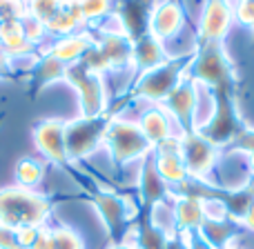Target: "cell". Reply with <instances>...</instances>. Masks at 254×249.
<instances>
[{
	"mask_svg": "<svg viewBox=\"0 0 254 249\" xmlns=\"http://www.w3.org/2000/svg\"><path fill=\"white\" fill-rule=\"evenodd\" d=\"M74 180L83 187L85 198L96 207L98 216H101L103 225H105V232L107 238H110V245H123V243L129 241V234H131V225H134L136 218V202L131 198L123 196V194H116L112 189H105L101 185H96L92 178L83 176L80 171H76L71 165L65 167Z\"/></svg>",
	"mask_w": 254,
	"mask_h": 249,
	"instance_id": "6da1fadb",
	"label": "cell"
},
{
	"mask_svg": "<svg viewBox=\"0 0 254 249\" xmlns=\"http://www.w3.org/2000/svg\"><path fill=\"white\" fill-rule=\"evenodd\" d=\"M192 62H194V49L188 53H181V56H170L158 67L136 76V78L131 80V85L127 87V92L116 100V105L112 107L110 111L116 116V111L131 100H149V102H154V105H161V102L179 87L181 80L188 76Z\"/></svg>",
	"mask_w": 254,
	"mask_h": 249,
	"instance_id": "7a4b0ae2",
	"label": "cell"
},
{
	"mask_svg": "<svg viewBox=\"0 0 254 249\" xmlns=\"http://www.w3.org/2000/svg\"><path fill=\"white\" fill-rule=\"evenodd\" d=\"M188 76L210 94H239V74L223 43H196Z\"/></svg>",
	"mask_w": 254,
	"mask_h": 249,
	"instance_id": "3957f363",
	"label": "cell"
},
{
	"mask_svg": "<svg viewBox=\"0 0 254 249\" xmlns=\"http://www.w3.org/2000/svg\"><path fill=\"white\" fill-rule=\"evenodd\" d=\"M52 214V200L34 189L7 187L0 189V225L9 229L45 227Z\"/></svg>",
	"mask_w": 254,
	"mask_h": 249,
	"instance_id": "277c9868",
	"label": "cell"
},
{
	"mask_svg": "<svg viewBox=\"0 0 254 249\" xmlns=\"http://www.w3.org/2000/svg\"><path fill=\"white\" fill-rule=\"evenodd\" d=\"M210 96L212 111L198 125V134L223 151L248 125L239 114V94H210Z\"/></svg>",
	"mask_w": 254,
	"mask_h": 249,
	"instance_id": "5b68a950",
	"label": "cell"
},
{
	"mask_svg": "<svg viewBox=\"0 0 254 249\" xmlns=\"http://www.w3.org/2000/svg\"><path fill=\"white\" fill-rule=\"evenodd\" d=\"M116 116L110 109L101 116H80L65 123V147L69 162H80L105 143L107 127Z\"/></svg>",
	"mask_w": 254,
	"mask_h": 249,
	"instance_id": "8992f818",
	"label": "cell"
},
{
	"mask_svg": "<svg viewBox=\"0 0 254 249\" xmlns=\"http://www.w3.org/2000/svg\"><path fill=\"white\" fill-rule=\"evenodd\" d=\"M112 156V162L116 165V169H123L125 165L134 160H143L149 151H152V145L145 138V134L140 131L138 123L134 120H123V118H114L107 127L105 134V143Z\"/></svg>",
	"mask_w": 254,
	"mask_h": 249,
	"instance_id": "52a82bcc",
	"label": "cell"
},
{
	"mask_svg": "<svg viewBox=\"0 0 254 249\" xmlns=\"http://www.w3.org/2000/svg\"><path fill=\"white\" fill-rule=\"evenodd\" d=\"M198 102H201V85L190 76H185L179 83V87L161 102V107L170 114L172 123L179 127V136L198 131Z\"/></svg>",
	"mask_w": 254,
	"mask_h": 249,
	"instance_id": "ba28073f",
	"label": "cell"
},
{
	"mask_svg": "<svg viewBox=\"0 0 254 249\" xmlns=\"http://www.w3.org/2000/svg\"><path fill=\"white\" fill-rule=\"evenodd\" d=\"M65 80L78 92L80 116H87V118L89 116H101L110 109L107 107V94H105L103 76L89 71L80 60L67 67Z\"/></svg>",
	"mask_w": 254,
	"mask_h": 249,
	"instance_id": "9c48e42d",
	"label": "cell"
},
{
	"mask_svg": "<svg viewBox=\"0 0 254 249\" xmlns=\"http://www.w3.org/2000/svg\"><path fill=\"white\" fill-rule=\"evenodd\" d=\"M179 138H181V153H183V162L185 169H188V178L210 183V174L216 167L219 158L223 156V151L216 145H212L207 138H203L198 131L179 136Z\"/></svg>",
	"mask_w": 254,
	"mask_h": 249,
	"instance_id": "30bf717a",
	"label": "cell"
},
{
	"mask_svg": "<svg viewBox=\"0 0 254 249\" xmlns=\"http://www.w3.org/2000/svg\"><path fill=\"white\" fill-rule=\"evenodd\" d=\"M167 200H172V189L161 178L156 162H154V153L149 151L140 160V169H138V198H136L138 211L136 214L152 216L154 209L158 205H167Z\"/></svg>",
	"mask_w": 254,
	"mask_h": 249,
	"instance_id": "8fae6325",
	"label": "cell"
},
{
	"mask_svg": "<svg viewBox=\"0 0 254 249\" xmlns=\"http://www.w3.org/2000/svg\"><path fill=\"white\" fill-rule=\"evenodd\" d=\"M234 22L232 0H205L196 25V43H223Z\"/></svg>",
	"mask_w": 254,
	"mask_h": 249,
	"instance_id": "7c38bea8",
	"label": "cell"
},
{
	"mask_svg": "<svg viewBox=\"0 0 254 249\" xmlns=\"http://www.w3.org/2000/svg\"><path fill=\"white\" fill-rule=\"evenodd\" d=\"M188 11L181 0H156L149 13V34L161 43L176 38L185 27Z\"/></svg>",
	"mask_w": 254,
	"mask_h": 249,
	"instance_id": "4fadbf2b",
	"label": "cell"
},
{
	"mask_svg": "<svg viewBox=\"0 0 254 249\" xmlns=\"http://www.w3.org/2000/svg\"><path fill=\"white\" fill-rule=\"evenodd\" d=\"M34 145L49 162L63 167L71 165L67 158V147H65V123L58 118L43 120L40 125L34 127Z\"/></svg>",
	"mask_w": 254,
	"mask_h": 249,
	"instance_id": "5bb4252c",
	"label": "cell"
},
{
	"mask_svg": "<svg viewBox=\"0 0 254 249\" xmlns=\"http://www.w3.org/2000/svg\"><path fill=\"white\" fill-rule=\"evenodd\" d=\"M156 0H114V16L131 43L149 34V13Z\"/></svg>",
	"mask_w": 254,
	"mask_h": 249,
	"instance_id": "9a60e30c",
	"label": "cell"
},
{
	"mask_svg": "<svg viewBox=\"0 0 254 249\" xmlns=\"http://www.w3.org/2000/svg\"><path fill=\"white\" fill-rule=\"evenodd\" d=\"M154 153V162H156V169L161 174V178L167 185L176 187L188 178V169H185L183 162V153H181V138L179 136H172L165 143H161L158 147L152 149Z\"/></svg>",
	"mask_w": 254,
	"mask_h": 249,
	"instance_id": "2e32d148",
	"label": "cell"
},
{
	"mask_svg": "<svg viewBox=\"0 0 254 249\" xmlns=\"http://www.w3.org/2000/svg\"><path fill=\"white\" fill-rule=\"evenodd\" d=\"M205 220V202L194 196H172V232L188 234Z\"/></svg>",
	"mask_w": 254,
	"mask_h": 249,
	"instance_id": "e0dca14e",
	"label": "cell"
},
{
	"mask_svg": "<svg viewBox=\"0 0 254 249\" xmlns=\"http://www.w3.org/2000/svg\"><path fill=\"white\" fill-rule=\"evenodd\" d=\"M94 45L105 58L107 67L112 69H127L131 67V40L127 38L123 31H103L101 38H94Z\"/></svg>",
	"mask_w": 254,
	"mask_h": 249,
	"instance_id": "ac0fdd59",
	"label": "cell"
},
{
	"mask_svg": "<svg viewBox=\"0 0 254 249\" xmlns=\"http://www.w3.org/2000/svg\"><path fill=\"white\" fill-rule=\"evenodd\" d=\"M134 45V49H131V69H134V78L140 74H145V71L154 69V67H158L161 62H165L167 58V49H165V43H161L158 38H154L152 34L143 36V38H138Z\"/></svg>",
	"mask_w": 254,
	"mask_h": 249,
	"instance_id": "d6986e66",
	"label": "cell"
},
{
	"mask_svg": "<svg viewBox=\"0 0 254 249\" xmlns=\"http://www.w3.org/2000/svg\"><path fill=\"white\" fill-rule=\"evenodd\" d=\"M198 232L214 249H232L234 241L241 236L243 227L230 216H221V218H205Z\"/></svg>",
	"mask_w": 254,
	"mask_h": 249,
	"instance_id": "ffe728a7",
	"label": "cell"
},
{
	"mask_svg": "<svg viewBox=\"0 0 254 249\" xmlns=\"http://www.w3.org/2000/svg\"><path fill=\"white\" fill-rule=\"evenodd\" d=\"M136 123H138L140 131L145 134V138L149 140L152 147H158V145L165 143V140L172 138V136H179V134H174V129H172L174 123H172L170 114H167L161 105H152L149 109H145Z\"/></svg>",
	"mask_w": 254,
	"mask_h": 249,
	"instance_id": "44dd1931",
	"label": "cell"
},
{
	"mask_svg": "<svg viewBox=\"0 0 254 249\" xmlns=\"http://www.w3.org/2000/svg\"><path fill=\"white\" fill-rule=\"evenodd\" d=\"M92 45H94V38L89 34H71V36H65V38H58L54 43V47L49 49V56H54L63 65L69 67L74 62H78Z\"/></svg>",
	"mask_w": 254,
	"mask_h": 249,
	"instance_id": "7402d4cb",
	"label": "cell"
},
{
	"mask_svg": "<svg viewBox=\"0 0 254 249\" xmlns=\"http://www.w3.org/2000/svg\"><path fill=\"white\" fill-rule=\"evenodd\" d=\"M45 176V165L36 158H22L18 160L16 165V183L18 187H25V189H34L40 185Z\"/></svg>",
	"mask_w": 254,
	"mask_h": 249,
	"instance_id": "603a6c76",
	"label": "cell"
},
{
	"mask_svg": "<svg viewBox=\"0 0 254 249\" xmlns=\"http://www.w3.org/2000/svg\"><path fill=\"white\" fill-rule=\"evenodd\" d=\"M78 2H80V13H83L85 22L110 18L114 13V0H78Z\"/></svg>",
	"mask_w": 254,
	"mask_h": 249,
	"instance_id": "cb8c5ba5",
	"label": "cell"
},
{
	"mask_svg": "<svg viewBox=\"0 0 254 249\" xmlns=\"http://www.w3.org/2000/svg\"><path fill=\"white\" fill-rule=\"evenodd\" d=\"M58 9H61V0H29V4H27V16L40 20L43 25H47V22L56 16Z\"/></svg>",
	"mask_w": 254,
	"mask_h": 249,
	"instance_id": "d4e9b609",
	"label": "cell"
},
{
	"mask_svg": "<svg viewBox=\"0 0 254 249\" xmlns=\"http://www.w3.org/2000/svg\"><path fill=\"white\" fill-rule=\"evenodd\" d=\"M52 243H54L52 249H85L83 238H80L74 229L65 227V225L52 229Z\"/></svg>",
	"mask_w": 254,
	"mask_h": 249,
	"instance_id": "484cf974",
	"label": "cell"
},
{
	"mask_svg": "<svg viewBox=\"0 0 254 249\" xmlns=\"http://www.w3.org/2000/svg\"><path fill=\"white\" fill-rule=\"evenodd\" d=\"M237 151L246 153V156L254 153V127H246V129L232 140V145H228V147L223 149V153H237Z\"/></svg>",
	"mask_w": 254,
	"mask_h": 249,
	"instance_id": "4316f807",
	"label": "cell"
},
{
	"mask_svg": "<svg viewBox=\"0 0 254 249\" xmlns=\"http://www.w3.org/2000/svg\"><path fill=\"white\" fill-rule=\"evenodd\" d=\"M234 4V20L243 27L254 29V0H232Z\"/></svg>",
	"mask_w": 254,
	"mask_h": 249,
	"instance_id": "83f0119b",
	"label": "cell"
},
{
	"mask_svg": "<svg viewBox=\"0 0 254 249\" xmlns=\"http://www.w3.org/2000/svg\"><path fill=\"white\" fill-rule=\"evenodd\" d=\"M38 232H40V227H18V229H13V234H16V243L22 249H31V245H34L36 238H38Z\"/></svg>",
	"mask_w": 254,
	"mask_h": 249,
	"instance_id": "f1b7e54d",
	"label": "cell"
},
{
	"mask_svg": "<svg viewBox=\"0 0 254 249\" xmlns=\"http://www.w3.org/2000/svg\"><path fill=\"white\" fill-rule=\"evenodd\" d=\"M185 241V247L188 249H214L210 245V243L203 238V234L198 232V229H194V232H188V234H181Z\"/></svg>",
	"mask_w": 254,
	"mask_h": 249,
	"instance_id": "f546056e",
	"label": "cell"
},
{
	"mask_svg": "<svg viewBox=\"0 0 254 249\" xmlns=\"http://www.w3.org/2000/svg\"><path fill=\"white\" fill-rule=\"evenodd\" d=\"M54 243H52V229L49 227H40L38 232V238H36V243L31 245V249H52Z\"/></svg>",
	"mask_w": 254,
	"mask_h": 249,
	"instance_id": "4dcf8cb0",
	"label": "cell"
},
{
	"mask_svg": "<svg viewBox=\"0 0 254 249\" xmlns=\"http://www.w3.org/2000/svg\"><path fill=\"white\" fill-rule=\"evenodd\" d=\"M165 249H188V247H185V241H183V236H181V234H170Z\"/></svg>",
	"mask_w": 254,
	"mask_h": 249,
	"instance_id": "1f68e13d",
	"label": "cell"
},
{
	"mask_svg": "<svg viewBox=\"0 0 254 249\" xmlns=\"http://www.w3.org/2000/svg\"><path fill=\"white\" fill-rule=\"evenodd\" d=\"M241 227L246 229V232H254V205L250 207V211L246 214V218L241 220Z\"/></svg>",
	"mask_w": 254,
	"mask_h": 249,
	"instance_id": "d6a6232c",
	"label": "cell"
},
{
	"mask_svg": "<svg viewBox=\"0 0 254 249\" xmlns=\"http://www.w3.org/2000/svg\"><path fill=\"white\" fill-rule=\"evenodd\" d=\"M107 249H136V247H131V245H125V243H123V245H110Z\"/></svg>",
	"mask_w": 254,
	"mask_h": 249,
	"instance_id": "836d02e7",
	"label": "cell"
},
{
	"mask_svg": "<svg viewBox=\"0 0 254 249\" xmlns=\"http://www.w3.org/2000/svg\"><path fill=\"white\" fill-rule=\"evenodd\" d=\"M248 162H250V169H252V176H254V153L248 156Z\"/></svg>",
	"mask_w": 254,
	"mask_h": 249,
	"instance_id": "e575fe53",
	"label": "cell"
},
{
	"mask_svg": "<svg viewBox=\"0 0 254 249\" xmlns=\"http://www.w3.org/2000/svg\"><path fill=\"white\" fill-rule=\"evenodd\" d=\"M232 249H239V247H232Z\"/></svg>",
	"mask_w": 254,
	"mask_h": 249,
	"instance_id": "d590c367",
	"label": "cell"
}]
</instances>
